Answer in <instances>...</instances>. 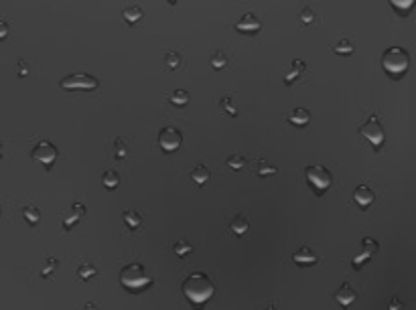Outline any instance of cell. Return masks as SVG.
<instances>
[{"label":"cell","mask_w":416,"mask_h":310,"mask_svg":"<svg viewBox=\"0 0 416 310\" xmlns=\"http://www.w3.org/2000/svg\"><path fill=\"white\" fill-rule=\"evenodd\" d=\"M181 290H183V296L191 304H195L197 308L201 304H205V302H209L213 298V294H215L213 282L209 280V276H205L203 272H195V274L187 276L183 286H181Z\"/></svg>","instance_id":"obj_1"},{"label":"cell","mask_w":416,"mask_h":310,"mask_svg":"<svg viewBox=\"0 0 416 310\" xmlns=\"http://www.w3.org/2000/svg\"><path fill=\"white\" fill-rule=\"evenodd\" d=\"M153 282H155V276L148 272L146 266H142L140 262H132V264H128L120 270V284L130 292L146 290Z\"/></svg>","instance_id":"obj_2"},{"label":"cell","mask_w":416,"mask_h":310,"mask_svg":"<svg viewBox=\"0 0 416 310\" xmlns=\"http://www.w3.org/2000/svg\"><path fill=\"white\" fill-rule=\"evenodd\" d=\"M382 67H384L386 73H388L390 77H394V79L402 77L408 71V67H410L408 51L404 47H398V45L388 47L384 51V55H382Z\"/></svg>","instance_id":"obj_3"},{"label":"cell","mask_w":416,"mask_h":310,"mask_svg":"<svg viewBox=\"0 0 416 310\" xmlns=\"http://www.w3.org/2000/svg\"><path fill=\"white\" fill-rule=\"evenodd\" d=\"M305 176H307L309 184L315 189L317 195H323L333 184V174L329 172V168H325L323 164H311V166H307L305 168Z\"/></svg>","instance_id":"obj_4"},{"label":"cell","mask_w":416,"mask_h":310,"mask_svg":"<svg viewBox=\"0 0 416 310\" xmlns=\"http://www.w3.org/2000/svg\"><path fill=\"white\" fill-rule=\"evenodd\" d=\"M59 87L67 91H94L100 87V79L90 73H71L59 81Z\"/></svg>","instance_id":"obj_5"},{"label":"cell","mask_w":416,"mask_h":310,"mask_svg":"<svg viewBox=\"0 0 416 310\" xmlns=\"http://www.w3.org/2000/svg\"><path fill=\"white\" fill-rule=\"evenodd\" d=\"M360 134H362V138H366L372 146H374V150H380L382 146H384V140H386V134H384V126H382V122H380V118L374 114V116H370L362 126H360Z\"/></svg>","instance_id":"obj_6"},{"label":"cell","mask_w":416,"mask_h":310,"mask_svg":"<svg viewBox=\"0 0 416 310\" xmlns=\"http://www.w3.org/2000/svg\"><path fill=\"white\" fill-rule=\"evenodd\" d=\"M31 158H35L39 164H43L49 170L59 158V148L51 140H39L31 150Z\"/></svg>","instance_id":"obj_7"},{"label":"cell","mask_w":416,"mask_h":310,"mask_svg":"<svg viewBox=\"0 0 416 310\" xmlns=\"http://www.w3.org/2000/svg\"><path fill=\"white\" fill-rule=\"evenodd\" d=\"M157 142H159V146L165 152H175V150H179V146L183 142V134H181L179 128H175V126H165V128L159 130Z\"/></svg>","instance_id":"obj_8"},{"label":"cell","mask_w":416,"mask_h":310,"mask_svg":"<svg viewBox=\"0 0 416 310\" xmlns=\"http://www.w3.org/2000/svg\"><path fill=\"white\" fill-rule=\"evenodd\" d=\"M235 28L240 30V33H244V35H256L258 30L262 28V22H260V18H258L256 14L246 12L240 20L235 22Z\"/></svg>","instance_id":"obj_9"},{"label":"cell","mask_w":416,"mask_h":310,"mask_svg":"<svg viewBox=\"0 0 416 310\" xmlns=\"http://www.w3.org/2000/svg\"><path fill=\"white\" fill-rule=\"evenodd\" d=\"M353 201L362 209H368L376 201V193H374V189L370 187V184H360V187L353 191Z\"/></svg>","instance_id":"obj_10"},{"label":"cell","mask_w":416,"mask_h":310,"mask_svg":"<svg viewBox=\"0 0 416 310\" xmlns=\"http://www.w3.org/2000/svg\"><path fill=\"white\" fill-rule=\"evenodd\" d=\"M355 298H358V292L353 290V286H351L349 282H343V284L335 290V300H337L343 308H349V306L355 302Z\"/></svg>","instance_id":"obj_11"},{"label":"cell","mask_w":416,"mask_h":310,"mask_svg":"<svg viewBox=\"0 0 416 310\" xmlns=\"http://www.w3.org/2000/svg\"><path fill=\"white\" fill-rule=\"evenodd\" d=\"M317 260H319V256L311 250L309 245H301L299 250L292 254V262L299 264V266H313V264H317Z\"/></svg>","instance_id":"obj_12"},{"label":"cell","mask_w":416,"mask_h":310,"mask_svg":"<svg viewBox=\"0 0 416 310\" xmlns=\"http://www.w3.org/2000/svg\"><path fill=\"white\" fill-rule=\"evenodd\" d=\"M83 215H85V205L83 203H73L71 205V211L65 215V219H63V227L65 229H71L73 225H77L83 219Z\"/></svg>","instance_id":"obj_13"},{"label":"cell","mask_w":416,"mask_h":310,"mask_svg":"<svg viewBox=\"0 0 416 310\" xmlns=\"http://www.w3.org/2000/svg\"><path fill=\"white\" fill-rule=\"evenodd\" d=\"M286 118H288V122L292 124V126H296V128H305L307 124L311 122V112H309L307 108H294V110H290V114H288Z\"/></svg>","instance_id":"obj_14"},{"label":"cell","mask_w":416,"mask_h":310,"mask_svg":"<svg viewBox=\"0 0 416 310\" xmlns=\"http://www.w3.org/2000/svg\"><path fill=\"white\" fill-rule=\"evenodd\" d=\"M305 69H307L305 61H301V59H292V63H290V71L286 73V77H284V83H286V85L294 83L296 79H299V77L305 73Z\"/></svg>","instance_id":"obj_15"},{"label":"cell","mask_w":416,"mask_h":310,"mask_svg":"<svg viewBox=\"0 0 416 310\" xmlns=\"http://www.w3.org/2000/svg\"><path fill=\"white\" fill-rule=\"evenodd\" d=\"M122 221L126 223V227H130L132 231H136V229L142 225V215H140L138 211L128 209V211H124V213H122Z\"/></svg>","instance_id":"obj_16"},{"label":"cell","mask_w":416,"mask_h":310,"mask_svg":"<svg viewBox=\"0 0 416 310\" xmlns=\"http://www.w3.org/2000/svg\"><path fill=\"white\" fill-rule=\"evenodd\" d=\"M102 184L108 189V191H112V189H116L118 184H120V174H118L114 168H108V170H104V174H102Z\"/></svg>","instance_id":"obj_17"},{"label":"cell","mask_w":416,"mask_h":310,"mask_svg":"<svg viewBox=\"0 0 416 310\" xmlns=\"http://www.w3.org/2000/svg\"><path fill=\"white\" fill-rule=\"evenodd\" d=\"M209 176H211L209 168L203 166V164H197V166L191 170V180H193L195 184H205L207 180H209Z\"/></svg>","instance_id":"obj_18"},{"label":"cell","mask_w":416,"mask_h":310,"mask_svg":"<svg viewBox=\"0 0 416 310\" xmlns=\"http://www.w3.org/2000/svg\"><path fill=\"white\" fill-rule=\"evenodd\" d=\"M189 100H191V96L185 89H173L169 94V102L173 106H185V104H189Z\"/></svg>","instance_id":"obj_19"},{"label":"cell","mask_w":416,"mask_h":310,"mask_svg":"<svg viewBox=\"0 0 416 310\" xmlns=\"http://www.w3.org/2000/svg\"><path fill=\"white\" fill-rule=\"evenodd\" d=\"M229 227H231V231H233L235 235H244V233L250 229V223H248V219H246L244 215H237V217H233V219H231Z\"/></svg>","instance_id":"obj_20"},{"label":"cell","mask_w":416,"mask_h":310,"mask_svg":"<svg viewBox=\"0 0 416 310\" xmlns=\"http://www.w3.org/2000/svg\"><path fill=\"white\" fill-rule=\"evenodd\" d=\"M22 217L26 219L28 225H37V223L41 221V211H39V207H35V205H28V207H24Z\"/></svg>","instance_id":"obj_21"},{"label":"cell","mask_w":416,"mask_h":310,"mask_svg":"<svg viewBox=\"0 0 416 310\" xmlns=\"http://www.w3.org/2000/svg\"><path fill=\"white\" fill-rule=\"evenodd\" d=\"M173 252H175V256L185 258V256H189V254L193 252V245L187 243V241H183V239H177V241L173 243Z\"/></svg>","instance_id":"obj_22"},{"label":"cell","mask_w":416,"mask_h":310,"mask_svg":"<svg viewBox=\"0 0 416 310\" xmlns=\"http://www.w3.org/2000/svg\"><path fill=\"white\" fill-rule=\"evenodd\" d=\"M142 14H144V12H142V8H140V6H126V8L122 10V16H124L130 24L138 22V20L142 18Z\"/></svg>","instance_id":"obj_23"},{"label":"cell","mask_w":416,"mask_h":310,"mask_svg":"<svg viewBox=\"0 0 416 310\" xmlns=\"http://www.w3.org/2000/svg\"><path fill=\"white\" fill-rule=\"evenodd\" d=\"M77 276L81 278V280H92V278L98 276V270H96V266H92V264H81V266L77 268Z\"/></svg>","instance_id":"obj_24"},{"label":"cell","mask_w":416,"mask_h":310,"mask_svg":"<svg viewBox=\"0 0 416 310\" xmlns=\"http://www.w3.org/2000/svg\"><path fill=\"white\" fill-rule=\"evenodd\" d=\"M114 156H116L118 160L128 158V148H126V142H124L122 138H116V140H114Z\"/></svg>","instance_id":"obj_25"},{"label":"cell","mask_w":416,"mask_h":310,"mask_svg":"<svg viewBox=\"0 0 416 310\" xmlns=\"http://www.w3.org/2000/svg\"><path fill=\"white\" fill-rule=\"evenodd\" d=\"M165 65L169 67V69H179L181 67V55L179 53H175V51H169L167 55H165Z\"/></svg>","instance_id":"obj_26"},{"label":"cell","mask_w":416,"mask_h":310,"mask_svg":"<svg viewBox=\"0 0 416 310\" xmlns=\"http://www.w3.org/2000/svg\"><path fill=\"white\" fill-rule=\"evenodd\" d=\"M225 65H227V55L223 51H215L211 55V67L213 69H223Z\"/></svg>","instance_id":"obj_27"},{"label":"cell","mask_w":416,"mask_h":310,"mask_svg":"<svg viewBox=\"0 0 416 310\" xmlns=\"http://www.w3.org/2000/svg\"><path fill=\"white\" fill-rule=\"evenodd\" d=\"M276 172H278V168L272 166L270 162H266V160H260L258 162V176H272Z\"/></svg>","instance_id":"obj_28"},{"label":"cell","mask_w":416,"mask_h":310,"mask_svg":"<svg viewBox=\"0 0 416 310\" xmlns=\"http://www.w3.org/2000/svg\"><path fill=\"white\" fill-rule=\"evenodd\" d=\"M362 250L374 256V254L380 250V243H378L374 237H364V239H362Z\"/></svg>","instance_id":"obj_29"},{"label":"cell","mask_w":416,"mask_h":310,"mask_svg":"<svg viewBox=\"0 0 416 310\" xmlns=\"http://www.w3.org/2000/svg\"><path fill=\"white\" fill-rule=\"evenodd\" d=\"M299 18H301V22H303V24H313V22L317 20V14H315V10H313L311 6H303V10H301Z\"/></svg>","instance_id":"obj_30"},{"label":"cell","mask_w":416,"mask_h":310,"mask_svg":"<svg viewBox=\"0 0 416 310\" xmlns=\"http://www.w3.org/2000/svg\"><path fill=\"white\" fill-rule=\"evenodd\" d=\"M333 51L339 53V55H351V53H353V45H351V41L341 39L337 45H333Z\"/></svg>","instance_id":"obj_31"},{"label":"cell","mask_w":416,"mask_h":310,"mask_svg":"<svg viewBox=\"0 0 416 310\" xmlns=\"http://www.w3.org/2000/svg\"><path fill=\"white\" fill-rule=\"evenodd\" d=\"M219 106H221V110H225V114H227V116H231V118H235V116H237V108L233 106V102H231V98H229V96L221 98Z\"/></svg>","instance_id":"obj_32"},{"label":"cell","mask_w":416,"mask_h":310,"mask_svg":"<svg viewBox=\"0 0 416 310\" xmlns=\"http://www.w3.org/2000/svg\"><path fill=\"white\" fill-rule=\"evenodd\" d=\"M227 166H229L231 170H240V168L246 166V158H244V156H237V154H233V156L227 158Z\"/></svg>","instance_id":"obj_33"},{"label":"cell","mask_w":416,"mask_h":310,"mask_svg":"<svg viewBox=\"0 0 416 310\" xmlns=\"http://www.w3.org/2000/svg\"><path fill=\"white\" fill-rule=\"evenodd\" d=\"M59 266V262L55 260V258H47V268H43V272H41V276L43 278H49L51 274H53V270Z\"/></svg>","instance_id":"obj_34"},{"label":"cell","mask_w":416,"mask_h":310,"mask_svg":"<svg viewBox=\"0 0 416 310\" xmlns=\"http://www.w3.org/2000/svg\"><path fill=\"white\" fill-rule=\"evenodd\" d=\"M412 4H414V0H392V6H396V8H402V10L410 8Z\"/></svg>","instance_id":"obj_35"},{"label":"cell","mask_w":416,"mask_h":310,"mask_svg":"<svg viewBox=\"0 0 416 310\" xmlns=\"http://www.w3.org/2000/svg\"><path fill=\"white\" fill-rule=\"evenodd\" d=\"M8 33H10V24H8L6 20H0V41L6 39Z\"/></svg>","instance_id":"obj_36"},{"label":"cell","mask_w":416,"mask_h":310,"mask_svg":"<svg viewBox=\"0 0 416 310\" xmlns=\"http://www.w3.org/2000/svg\"><path fill=\"white\" fill-rule=\"evenodd\" d=\"M18 75L20 77H26L28 75V67H26L24 61H18Z\"/></svg>","instance_id":"obj_37"},{"label":"cell","mask_w":416,"mask_h":310,"mask_svg":"<svg viewBox=\"0 0 416 310\" xmlns=\"http://www.w3.org/2000/svg\"><path fill=\"white\" fill-rule=\"evenodd\" d=\"M400 308H402V302H400V298L394 296V298L390 300V308H388V310H400Z\"/></svg>","instance_id":"obj_38"},{"label":"cell","mask_w":416,"mask_h":310,"mask_svg":"<svg viewBox=\"0 0 416 310\" xmlns=\"http://www.w3.org/2000/svg\"><path fill=\"white\" fill-rule=\"evenodd\" d=\"M83 310H100V308H98V304H94V302H87V304L83 306Z\"/></svg>","instance_id":"obj_39"},{"label":"cell","mask_w":416,"mask_h":310,"mask_svg":"<svg viewBox=\"0 0 416 310\" xmlns=\"http://www.w3.org/2000/svg\"><path fill=\"white\" fill-rule=\"evenodd\" d=\"M266 310H280V308H278L276 304H270V306H268V308H266Z\"/></svg>","instance_id":"obj_40"},{"label":"cell","mask_w":416,"mask_h":310,"mask_svg":"<svg viewBox=\"0 0 416 310\" xmlns=\"http://www.w3.org/2000/svg\"><path fill=\"white\" fill-rule=\"evenodd\" d=\"M0 156H2V144H0Z\"/></svg>","instance_id":"obj_41"},{"label":"cell","mask_w":416,"mask_h":310,"mask_svg":"<svg viewBox=\"0 0 416 310\" xmlns=\"http://www.w3.org/2000/svg\"><path fill=\"white\" fill-rule=\"evenodd\" d=\"M0 215H2V207H0Z\"/></svg>","instance_id":"obj_42"}]
</instances>
